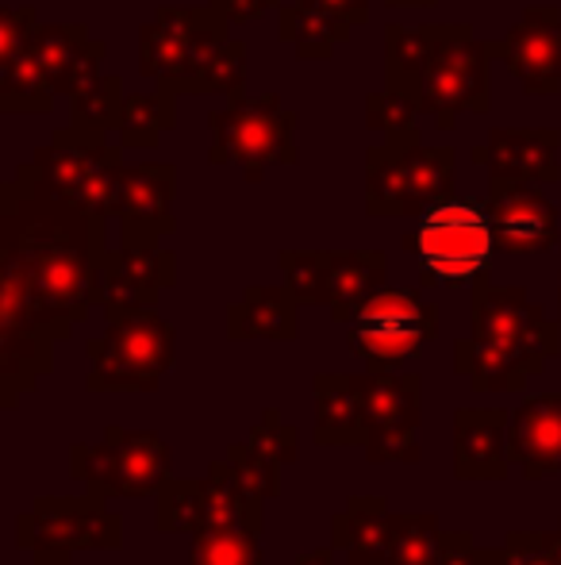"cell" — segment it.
<instances>
[{"instance_id":"cell-1","label":"cell","mask_w":561,"mask_h":565,"mask_svg":"<svg viewBox=\"0 0 561 565\" xmlns=\"http://www.w3.org/2000/svg\"><path fill=\"white\" fill-rule=\"evenodd\" d=\"M108 246L58 224L15 227L0 269V335L69 339L97 305V262Z\"/></svg>"},{"instance_id":"cell-2","label":"cell","mask_w":561,"mask_h":565,"mask_svg":"<svg viewBox=\"0 0 561 565\" xmlns=\"http://www.w3.org/2000/svg\"><path fill=\"white\" fill-rule=\"evenodd\" d=\"M488 43L473 39L470 23L385 28V89L427 113L442 131L462 113H488Z\"/></svg>"},{"instance_id":"cell-3","label":"cell","mask_w":561,"mask_h":565,"mask_svg":"<svg viewBox=\"0 0 561 565\" xmlns=\"http://www.w3.org/2000/svg\"><path fill=\"white\" fill-rule=\"evenodd\" d=\"M473 331L454 342V370L473 393H524L535 373L561 354V328L519 285L473 281Z\"/></svg>"},{"instance_id":"cell-4","label":"cell","mask_w":561,"mask_h":565,"mask_svg":"<svg viewBox=\"0 0 561 565\" xmlns=\"http://www.w3.org/2000/svg\"><path fill=\"white\" fill-rule=\"evenodd\" d=\"M116 162H123V147H108L105 131L66 127L46 147H39L35 158L20 166L4 185V216L15 212L23 196L51 193L54 201L69 204L77 216L89 220L97 235H105V224L112 220Z\"/></svg>"},{"instance_id":"cell-5","label":"cell","mask_w":561,"mask_h":565,"mask_svg":"<svg viewBox=\"0 0 561 565\" xmlns=\"http://www.w3.org/2000/svg\"><path fill=\"white\" fill-rule=\"evenodd\" d=\"M454 147L374 142L366 150V212L369 216H423L454 189Z\"/></svg>"},{"instance_id":"cell-6","label":"cell","mask_w":561,"mask_h":565,"mask_svg":"<svg viewBox=\"0 0 561 565\" xmlns=\"http://www.w3.org/2000/svg\"><path fill=\"white\" fill-rule=\"evenodd\" d=\"M331 320L346 328V347L366 370H400L439 335V308L416 289H381L362 305L331 312Z\"/></svg>"},{"instance_id":"cell-7","label":"cell","mask_w":561,"mask_h":565,"mask_svg":"<svg viewBox=\"0 0 561 565\" xmlns=\"http://www.w3.org/2000/svg\"><path fill=\"white\" fill-rule=\"evenodd\" d=\"M231 23L212 4L204 8H158L154 20L139 28V74L154 77L162 89L196 93L204 70L227 43Z\"/></svg>"},{"instance_id":"cell-8","label":"cell","mask_w":561,"mask_h":565,"mask_svg":"<svg viewBox=\"0 0 561 565\" xmlns=\"http://www.w3.org/2000/svg\"><path fill=\"white\" fill-rule=\"evenodd\" d=\"M89 393H154L173 365L177 331L158 312L108 320L105 335L89 339Z\"/></svg>"},{"instance_id":"cell-9","label":"cell","mask_w":561,"mask_h":565,"mask_svg":"<svg viewBox=\"0 0 561 565\" xmlns=\"http://www.w3.org/2000/svg\"><path fill=\"white\" fill-rule=\"evenodd\" d=\"M212 166H239L247 181H262L266 166H296V113L281 105L278 93L239 97L208 116Z\"/></svg>"},{"instance_id":"cell-10","label":"cell","mask_w":561,"mask_h":565,"mask_svg":"<svg viewBox=\"0 0 561 565\" xmlns=\"http://www.w3.org/2000/svg\"><path fill=\"white\" fill-rule=\"evenodd\" d=\"M493 246L496 235L488 209L470 196H446L434 209H427L412 235L423 285L477 281L493 258Z\"/></svg>"},{"instance_id":"cell-11","label":"cell","mask_w":561,"mask_h":565,"mask_svg":"<svg viewBox=\"0 0 561 565\" xmlns=\"http://www.w3.org/2000/svg\"><path fill=\"white\" fill-rule=\"evenodd\" d=\"M15 546L35 565H69L77 551H120L123 523L105 512V497H39L15 520Z\"/></svg>"},{"instance_id":"cell-12","label":"cell","mask_w":561,"mask_h":565,"mask_svg":"<svg viewBox=\"0 0 561 565\" xmlns=\"http://www.w3.org/2000/svg\"><path fill=\"white\" fill-rule=\"evenodd\" d=\"M69 473L89 492L112 497H158L162 484L173 477V450L154 431H123L105 427V443L69 447Z\"/></svg>"},{"instance_id":"cell-13","label":"cell","mask_w":561,"mask_h":565,"mask_svg":"<svg viewBox=\"0 0 561 565\" xmlns=\"http://www.w3.org/2000/svg\"><path fill=\"white\" fill-rule=\"evenodd\" d=\"M262 504L239 481L231 461H212L208 477H170L158 492L154 527L162 535H201L212 527H255L262 531Z\"/></svg>"},{"instance_id":"cell-14","label":"cell","mask_w":561,"mask_h":565,"mask_svg":"<svg viewBox=\"0 0 561 565\" xmlns=\"http://www.w3.org/2000/svg\"><path fill=\"white\" fill-rule=\"evenodd\" d=\"M362 401V454L366 461H420V373L366 370L354 373Z\"/></svg>"},{"instance_id":"cell-15","label":"cell","mask_w":561,"mask_h":565,"mask_svg":"<svg viewBox=\"0 0 561 565\" xmlns=\"http://www.w3.org/2000/svg\"><path fill=\"white\" fill-rule=\"evenodd\" d=\"M284 285L300 305L354 308L385 289L389 258L381 250H281Z\"/></svg>"},{"instance_id":"cell-16","label":"cell","mask_w":561,"mask_h":565,"mask_svg":"<svg viewBox=\"0 0 561 565\" xmlns=\"http://www.w3.org/2000/svg\"><path fill=\"white\" fill-rule=\"evenodd\" d=\"M177 281V258L158 246V235H120L116 250L97 262V305L108 320L158 312V297Z\"/></svg>"},{"instance_id":"cell-17","label":"cell","mask_w":561,"mask_h":565,"mask_svg":"<svg viewBox=\"0 0 561 565\" xmlns=\"http://www.w3.org/2000/svg\"><path fill=\"white\" fill-rule=\"evenodd\" d=\"M539 181L488 178L485 209L493 220L496 250L504 254H547L561 243V212Z\"/></svg>"},{"instance_id":"cell-18","label":"cell","mask_w":561,"mask_h":565,"mask_svg":"<svg viewBox=\"0 0 561 565\" xmlns=\"http://www.w3.org/2000/svg\"><path fill=\"white\" fill-rule=\"evenodd\" d=\"M488 51L531 97H554L561 89V8H524L516 28Z\"/></svg>"},{"instance_id":"cell-19","label":"cell","mask_w":561,"mask_h":565,"mask_svg":"<svg viewBox=\"0 0 561 565\" xmlns=\"http://www.w3.org/2000/svg\"><path fill=\"white\" fill-rule=\"evenodd\" d=\"M35 31V8H4L0 15V108L4 113H51L54 108V89L31 54Z\"/></svg>"},{"instance_id":"cell-20","label":"cell","mask_w":561,"mask_h":565,"mask_svg":"<svg viewBox=\"0 0 561 565\" xmlns=\"http://www.w3.org/2000/svg\"><path fill=\"white\" fill-rule=\"evenodd\" d=\"M173 189H177L173 162H116L112 220H120V235H170Z\"/></svg>"},{"instance_id":"cell-21","label":"cell","mask_w":561,"mask_h":565,"mask_svg":"<svg viewBox=\"0 0 561 565\" xmlns=\"http://www.w3.org/2000/svg\"><path fill=\"white\" fill-rule=\"evenodd\" d=\"M561 131L558 127H493L485 147H473V162L488 178H516L558 185L561 181Z\"/></svg>"},{"instance_id":"cell-22","label":"cell","mask_w":561,"mask_h":565,"mask_svg":"<svg viewBox=\"0 0 561 565\" xmlns=\"http://www.w3.org/2000/svg\"><path fill=\"white\" fill-rule=\"evenodd\" d=\"M108 46L89 35L82 23H39L31 35V54H35L39 70L51 82L54 97H74L89 82L100 77V62H105Z\"/></svg>"},{"instance_id":"cell-23","label":"cell","mask_w":561,"mask_h":565,"mask_svg":"<svg viewBox=\"0 0 561 565\" xmlns=\"http://www.w3.org/2000/svg\"><path fill=\"white\" fill-rule=\"evenodd\" d=\"M300 454V431L284 424L278 408H266L247 443H231L227 447V461L235 466L239 481L255 492L258 500L281 497V469L296 461Z\"/></svg>"},{"instance_id":"cell-24","label":"cell","mask_w":561,"mask_h":565,"mask_svg":"<svg viewBox=\"0 0 561 565\" xmlns=\"http://www.w3.org/2000/svg\"><path fill=\"white\" fill-rule=\"evenodd\" d=\"M358 23H369V0H292L281 8V43L300 58H327Z\"/></svg>"},{"instance_id":"cell-25","label":"cell","mask_w":561,"mask_h":565,"mask_svg":"<svg viewBox=\"0 0 561 565\" xmlns=\"http://www.w3.org/2000/svg\"><path fill=\"white\" fill-rule=\"evenodd\" d=\"M508 458L527 481L561 469V393L527 396L508 419Z\"/></svg>"},{"instance_id":"cell-26","label":"cell","mask_w":561,"mask_h":565,"mask_svg":"<svg viewBox=\"0 0 561 565\" xmlns=\"http://www.w3.org/2000/svg\"><path fill=\"white\" fill-rule=\"evenodd\" d=\"M508 419L504 408L454 412V473L457 481H504L508 458Z\"/></svg>"},{"instance_id":"cell-27","label":"cell","mask_w":561,"mask_h":565,"mask_svg":"<svg viewBox=\"0 0 561 565\" xmlns=\"http://www.w3.org/2000/svg\"><path fill=\"white\" fill-rule=\"evenodd\" d=\"M392 543V512L385 497H350L331 515V546L346 565H385Z\"/></svg>"},{"instance_id":"cell-28","label":"cell","mask_w":561,"mask_h":565,"mask_svg":"<svg viewBox=\"0 0 561 565\" xmlns=\"http://www.w3.org/2000/svg\"><path fill=\"white\" fill-rule=\"evenodd\" d=\"M296 308L289 285H250L231 308H227V339H296Z\"/></svg>"},{"instance_id":"cell-29","label":"cell","mask_w":561,"mask_h":565,"mask_svg":"<svg viewBox=\"0 0 561 565\" xmlns=\"http://www.w3.org/2000/svg\"><path fill=\"white\" fill-rule=\"evenodd\" d=\"M315 447H362V401L354 373H315Z\"/></svg>"},{"instance_id":"cell-30","label":"cell","mask_w":561,"mask_h":565,"mask_svg":"<svg viewBox=\"0 0 561 565\" xmlns=\"http://www.w3.org/2000/svg\"><path fill=\"white\" fill-rule=\"evenodd\" d=\"M51 339L39 335H0V385H4V408H15L20 393L35 388L43 373H51Z\"/></svg>"},{"instance_id":"cell-31","label":"cell","mask_w":561,"mask_h":565,"mask_svg":"<svg viewBox=\"0 0 561 565\" xmlns=\"http://www.w3.org/2000/svg\"><path fill=\"white\" fill-rule=\"evenodd\" d=\"M170 127H173V93L158 85L154 93H131L123 100L116 135H120V147L142 150V147H154L162 139V131H170Z\"/></svg>"},{"instance_id":"cell-32","label":"cell","mask_w":561,"mask_h":565,"mask_svg":"<svg viewBox=\"0 0 561 565\" xmlns=\"http://www.w3.org/2000/svg\"><path fill=\"white\" fill-rule=\"evenodd\" d=\"M442 523L434 512L392 515V543L385 565H439Z\"/></svg>"},{"instance_id":"cell-33","label":"cell","mask_w":561,"mask_h":565,"mask_svg":"<svg viewBox=\"0 0 561 565\" xmlns=\"http://www.w3.org/2000/svg\"><path fill=\"white\" fill-rule=\"evenodd\" d=\"M262 531L255 527H212L193 535V558L188 565H266L262 543H258Z\"/></svg>"},{"instance_id":"cell-34","label":"cell","mask_w":561,"mask_h":565,"mask_svg":"<svg viewBox=\"0 0 561 565\" xmlns=\"http://www.w3.org/2000/svg\"><path fill=\"white\" fill-rule=\"evenodd\" d=\"M123 82L112 74H100L97 82H89L85 89H77L69 97V127L82 131H108L120 124L123 113Z\"/></svg>"},{"instance_id":"cell-35","label":"cell","mask_w":561,"mask_h":565,"mask_svg":"<svg viewBox=\"0 0 561 565\" xmlns=\"http://www.w3.org/2000/svg\"><path fill=\"white\" fill-rule=\"evenodd\" d=\"M366 124L377 127L385 135V142H416L420 131H416V108L408 105L397 93H369L366 97Z\"/></svg>"},{"instance_id":"cell-36","label":"cell","mask_w":561,"mask_h":565,"mask_svg":"<svg viewBox=\"0 0 561 565\" xmlns=\"http://www.w3.org/2000/svg\"><path fill=\"white\" fill-rule=\"evenodd\" d=\"M242 82H247V46L227 39L224 51L212 58V66L204 70L196 93H219V97H235L242 93Z\"/></svg>"},{"instance_id":"cell-37","label":"cell","mask_w":561,"mask_h":565,"mask_svg":"<svg viewBox=\"0 0 561 565\" xmlns=\"http://www.w3.org/2000/svg\"><path fill=\"white\" fill-rule=\"evenodd\" d=\"M504 551L511 565H561V523L558 531H508Z\"/></svg>"},{"instance_id":"cell-38","label":"cell","mask_w":561,"mask_h":565,"mask_svg":"<svg viewBox=\"0 0 561 565\" xmlns=\"http://www.w3.org/2000/svg\"><path fill=\"white\" fill-rule=\"evenodd\" d=\"M227 23H255L262 20L270 8H278L281 0H208Z\"/></svg>"},{"instance_id":"cell-39","label":"cell","mask_w":561,"mask_h":565,"mask_svg":"<svg viewBox=\"0 0 561 565\" xmlns=\"http://www.w3.org/2000/svg\"><path fill=\"white\" fill-rule=\"evenodd\" d=\"M292 565H346L343 558H338V551L335 546H323V551H308V554H300Z\"/></svg>"},{"instance_id":"cell-40","label":"cell","mask_w":561,"mask_h":565,"mask_svg":"<svg viewBox=\"0 0 561 565\" xmlns=\"http://www.w3.org/2000/svg\"><path fill=\"white\" fill-rule=\"evenodd\" d=\"M477 565H511V558H508V551H504V546H496V551H481Z\"/></svg>"},{"instance_id":"cell-41","label":"cell","mask_w":561,"mask_h":565,"mask_svg":"<svg viewBox=\"0 0 561 565\" xmlns=\"http://www.w3.org/2000/svg\"><path fill=\"white\" fill-rule=\"evenodd\" d=\"M389 8H431L439 4V0H385Z\"/></svg>"},{"instance_id":"cell-42","label":"cell","mask_w":561,"mask_h":565,"mask_svg":"<svg viewBox=\"0 0 561 565\" xmlns=\"http://www.w3.org/2000/svg\"><path fill=\"white\" fill-rule=\"evenodd\" d=\"M558 320H561V274H558Z\"/></svg>"}]
</instances>
